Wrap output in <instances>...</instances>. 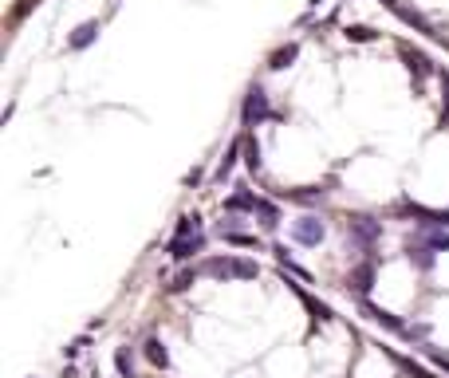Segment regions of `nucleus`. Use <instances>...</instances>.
I'll return each instance as SVG.
<instances>
[{"mask_svg":"<svg viewBox=\"0 0 449 378\" xmlns=\"http://www.w3.org/2000/svg\"><path fill=\"white\" fill-rule=\"evenodd\" d=\"M323 236H327V225H323L315 213H304L300 221H292V241L304 244V248H315V244H323Z\"/></svg>","mask_w":449,"mask_h":378,"instance_id":"nucleus-1","label":"nucleus"},{"mask_svg":"<svg viewBox=\"0 0 449 378\" xmlns=\"http://www.w3.org/2000/svg\"><path fill=\"white\" fill-rule=\"evenodd\" d=\"M347 233L355 244H363V248H374V244L382 241V221L374 217H351L347 221Z\"/></svg>","mask_w":449,"mask_h":378,"instance_id":"nucleus-2","label":"nucleus"},{"mask_svg":"<svg viewBox=\"0 0 449 378\" xmlns=\"http://www.w3.org/2000/svg\"><path fill=\"white\" fill-rule=\"evenodd\" d=\"M241 118H245V126H256V122H264V118H268V95H264L260 83L248 87L245 107H241Z\"/></svg>","mask_w":449,"mask_h":378,"instance_id":"nucleus-3","label":"nucleus"},{"mask_svg":"<svg viewBox=\"0 0 449 378\" xmlns=\"http://www.w3.org/2000/svg\"><path fill=\"white\" fill-rule=\"evenodd\" d=\"M99 32H102L99 20H83V24H79L75 32L68 36V51H87L95 40H99Z\"/></svg>","mask_w":449,"mask_h":378,"instance_id":"nucleus-4","label":"nucleus"},{"mask_svg":"<svg viewBox=\"0 0 449 378\" xmlns=\"http://www.w3.org/2000/svg\"><path fill=\"white\" fill-rule=\"evenodd\" d=\"M201 248H205V236L197 233V236H174L166 252H170L174 261H194V256H197Z\"/></svg>","mask_w":449,"mask_h":378,"instance_id":"nucleus-5","label":"nucleus"},{"mask_svg":"<svg viewBox=\"0 0 449 378\" xmlns=\"http://www.w3.org/2000/svg\"><path fill=\"white\" fill-rule=\"evenodd\" d=\"M363 311H366V320H371V323H379V327H386V331H406V323H402L398 315H390V311L374 308L371 300H363Z\"/></svg>","mask_w":449,"mask_h":378,"instance_id":"nucleus-6","label":"nucleus"},{"mask_svg":"<svg viewBox=\"0 0 449 378\" xmlns=\"http://www.w3.org/2000/svg\"><path fill=\"white\" fill-rule=\"evenodd\" d=\"M402 59H406L410 75H418V79L433 75V63H430V56H426V51H410V48H402Z\"/></svg>","mask_w":449,"mask_h":378,"instance_id":"nucleus-7","label":"nucleus"},{"mask_svg":"<svg viewBox=\"0 0 449 378\" xmlns=\"http://www.w3.org/2000/svg\"><path fill=\"white\" fill-rule=\"evenodd\" d=\"M256 205H260V197H253L248 189H237V194L225 201V209L229 213H256Z\"/></svg>","mask_w":449,"mask_h":378,"instance_id":"nucleus-8","label":"nucleus"},{"mask_svg":"<svg viewBox=\"0 0 449 378\" xmlns=\"http://www.w3.org/2000/svg\"><path fill=\"white\" fill-rule=\"evenodd\" d=\"M201 272L213 276V280H229L233 276V256H213V261L201 264Z\"/></svg>","mask_w":449,"mask_h":378,"instance_id":"nucleus-9","label":"nucleus"},{"mask_svg":"<svg viewBox=\"0 0 449 378\" xmlns=\"http://www.w3.org/2000/svg\"><path fill=\"white\" fill-rule=\"evenodd\" d=\"M296 56H300V43H284L280 51H272L268 68L272 71H284V68H292V63H296Z\"/></svg>","mask_w":449,"mask_h":378,"instance_id":"nucleus-10","label":"nucleus"},{"mask_svg":"<svg viewBox=\"0 0 449 378\" xmlns=\"http://www.w3.org/2000/svg\"><path fill=\"white\" fill-rule=\"evenodd\" d=\"M371 284H374V264H359L355 272H351V288H355L359 295L366 300V292H371Z\"/></svg>","mask_w":449,"mask_h":378,"instance_id":"nucleus-11","label":"nucleus"},{"mask_svg":"<svg viewBox=\"0 0 449 378\" xmlns=\"http://www.w3.org/2000/svg\"><path fill=\"white\" fill-rule=\"evenodd\" d=\"M256 261H248V256H233V280H256Z\"/></svg>","mask_w":449,"mask_h":378,"instance_id":"nucleus-12","label":"nucleus"},{"mask_svg":"<svg viewBox=\"0 0 449 378\" xmlns=\"http://www.w3.org/2000/svg\"><path fill=\"white\" fill-rule=\"evenodd\" d=\"M146 359H150L158 370H166V367H170V351H166V347H162L158 339H150V343H146Z\"/></svg>","mask_w":449,"mask_h":378,"instance_id":"nucleus-13","label":"nucleus"},{"mask_svg":"<svg viewBox=\"0 0 449 378\" xmlns=\"http://www.w3.org/2000/svg\"><path fill=\"white\" fill-rule=\"evenodd\" d=\"M241 146H245V142H233V146H229V154H225V158H221L217 174H213V177H217V182H225V177L233 174V166H237V154H241Z\"/></svg>","mask_w":449,"mask_h":378,"instance_id":"nucleus-14","label":"nucleus"},{"mask_svg":"<svg viewBox=\"0 0 449 378\" xmlns=\"http://www.w3.org/2000/svg\"><path fill=\"white\" fill-rule=\"evenodd\" d=\"M292 201H300V205H312V201H323V189L319 185H304V189H292Z\"/></svg>","mask_w":449,"mask_h":378,"instance_id":"nucleus-15","label":"nucleus"},{"mask_svg":"<svg viewBox=\"0 0 449 378\" xmlns=\"http://www.w3.org/2000/svg\"><path fill=\"white\" fill-rule=\"evenodd\" d=\"M197 233H201V217H197V213L178 217V233H174V236H197Z\"/></svg>","mask_w":449,"mask_h":378,"instance_id":"nucleus-16","label":"nucleus"},{"mask_svg":"<svg viewBox=\"0 0 449 378\" xmlns=\"http://www.w3.org/2000/svg\"><path fill=\"white\" fill-rule=\"evenodd\" d=\"M115 370H119L122 378H134V359H130L127 347H119V351H115Z\"/></svg>","mask_w":449,"mask_h":378,"instance_id":"nucleus-17","label":"nucleus"},{"mask_svg":"<svg viewBox=\"0 0 449 378\" xmlns=\"http://www.w3.org/2000/svg\"><path fill=\"white\" fill-rule=\"evenodd\" d=\"M256 217H260L264 229H276L280 225V213H276V205H272V201H260V205H256Z\"/></svg>","mask_w":449,"mask_h":378,"instance_id":"nucleus-18","label":"nucleus"},{"mask_svg":"<svg viewBox=\"0 0 449 378\" xmlns=\"http://www.w3.org/2000/svg\"><path fill=\"white\" fill-rule=\"evenodd\" d=\"M347 40H355V43H371L374 40V28H366V24H355V28H347Z\"/></svg>","mask_w":449,"mask_h":378,"instance_id":"nucleus-19","label":"nucleus"},{"mask_svg":"<svg viewBox=\"0 0 449 378\" xmlns=\"http://www.w3.org/2000/svg\"><path fill=\"white\" fill-rule=\"evenodd\" d=\"M422 241H426V248H433V252H449V233H426Z\"/></svg>","mask_w":449,"mask_h":378,"instance_id":"nucleus-20","label":"nucleus"},{"mask_svg":"<svg viewBox=\"0 0 449 378\" xmlns=\"http://www.w3.org/2000/svg\"><path fill=\"white\" fill-rule=\"evenodd\" d=\"M194 280H197V268H186V272H181V276H178V280H174V284H170V288H174V292H186V288H189V284H194Z\"/></svg>","mask_w":449,"mask_h":378,"instance_id":"nucleus-21","label":"nucleus"},{"mask_svg":"<svg viewBox=\"0 0 449 378\" xmlns=\"http://www.w3.org/2000/svg\"><path fill=\"white\" fill-rule=\"evenodd\" d=\"M245 154H248V169H260V142H245Z\"/></svg>","mask_w":449,"mask_h":378,"instance_id":"nucleus-22","label":"nucleus"},{"mask_svg":"<svg viewBox=\"0 0 449 378\" xmlns=\"http://www.w3.org/2000/svg\"><path fill=\"white\" fill-rule=\"evenodd\" d=\"M83 347H87V335H79L75 343H68V347H63V355H68V359H75V355L83 351Z\"/></svg>","mask_w":449,"mask_h":378,"instance_id":"nucleus-23","label":"nucleus"},{"mask_svg":"<svg viewBox=\"0 0 449 378\" xmlns=\"http://www.w3.org/2000/svg\"><path fill=\"white\" fill-rule=\"evenodd\" d=\"M382 4H386V9H398V0H382Z\"/></svg>","mask_w":449,"mask_h":378,"instance_id":"nucleus-24","label":"nucleus"}]
</instances>
